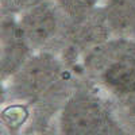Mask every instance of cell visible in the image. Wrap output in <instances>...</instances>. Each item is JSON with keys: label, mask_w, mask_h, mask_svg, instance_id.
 Wrapping results in <instances>:
<instances>
[{"label": "cell", "mask_w": 135, "mask_h": 135, "mask_svg": "<svg viewBox=\"0 0 135 135\" xmlns=\"http://www.w3.org/2000/svg\"><path fill=\"white\" fill-rule=\"evenodd\" d=\"M78 74L112 97L135 101V41L112 37L84 55Z\"/></svg>", "instance_id": "1"}, {"label": "cell", "mask_w": 135, "mask_h": 135, "mask_svg": "<svg viewBox=\"0 0 135 135\" xmlns=\"http://www.w3.org/2000/svg\"><path fill=\"white\" fill-rule=\"evenodd\" d=\"M83 78L76 73L58 53L41 50L34 51L19 70L4 83V91L19 101L39 100L53 92H61L70 83Z\"/></svg>", "instance_id": "2"}, {"label": "cell", "mask_w": 135, "mask_h": 135, "mask_svg": "<svg viewBox=\"0 0 135 135\" xmlns=\"http://www.w3.org/2000/svg\"><path fill=\"white\" fill-rule=\"evenodd\" d=\"M62 135H114V118L105 103L85 88L69 95L61 114Z\"/></svg>", "instance_id": "3"}, {"label": "cell", "mask_w": 135, "mask_h": 135, "mask_svg": "<svg viewBox=\"0 0 135 135\" xmlns=\"http://www.w3.org/2000/svg\"><path fill=\"white\" fill-rule=\"evenodd\" d=\"M16 18L34 51H60L69 19L62 14L54 0L41 3Z\"/></svg>", "instance_id": "4"}, {"label": "cell", "mask_w": 135, "mask_h": 135, "mask_svg": "<svg viewBox=\"0 0 135 135\" xmlns=\"http://www.w3.org/2000/svg\"><path fill=\"white\" fill-rule=\"evenodd\" d=\"M0 42H2L0 43L2 45L0 72H2L3 83H6L28 60L34 50L27 42L23 31L18 23L16 16L2 15Z\"/></svg>", "instance_id": "5"}, {"label": "cell", "mask_w": 135, "mask_h": 135, "mask_svg": "<svg viewBox=\"0 0 135 135\" xmlns=\"http://www.w3.org/2000/svg\"><path fill=\"white\" fill-rule=\"evenodd\" d=\"M101 8L112 35L135 41V0H104Z\"/></svg>", "instance_id": "6"}, {"label": "cell", "mask_w": 135, "mask_h": 135, "mask_svg": "<svg viewBox=\"0 0 135 135\" xmlns=\"http://www.w3.org/2000/svg\"><path fill=\"white\" fill-rule=\"evenodd\" d=\"M54 2L68 19L76 20L100 8L104 0H54Z\"/></svg>", "instance_id": "7"}, {"label": "cell", "mask_w": 135, "mask_h": 135, "mask_svg": "<svg viewBox=\"0 0 135 135\" xmlns=\"http://www.w3.org/2000/svg\"><path fill=\"white\" fill-rule=\"evenodd\" d=\"M27 118H28L27 107L22 103L11 104L9 107H6L3 109V122L11 130H18L26 122Z\"/></svg>", "instance_id": "8"}, {"label": "cell", "mask_w": 135, "mask_h": 135, "mask_svg": "<svg viewBox=\"0 0 135 135\" xmlns=\"http://www.w3.org/2000/svg\"><path fill=\"white\" fill-rule=\"evenodd\" d=\"M45 2L49 0H0V8H2V15L19 16L27 9Z\"/></svg>", "instance_id": "9"}]
</instances>
